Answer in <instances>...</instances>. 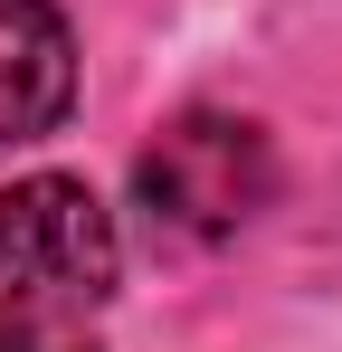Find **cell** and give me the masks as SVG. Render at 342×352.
Masks as SVG:
<instances>
[{"label": "cell", "instance_id": "1", "mask_svg": "<svg viewBox=\"0 0 342 352\" xmlns=\"http://www.w3.org/2000/svg\"><path fill=\"white\" fill-rule=\"evenodd\" d=\"M114 219L86 181L29 172L0 190V333H57L114 295Z\"/></svg>", "mask_w": 342, "mask_h": 352}, {"label": "cell", "instance_id": "2", "mask_svg": "<svg viewBox=\"0 0 342 352\" xmlns=\"http://www.w3.org/2000/svg\"><path fill=\"white\" fill-rule=\"evenodd\" d=\"M133 190H143L152 219H171V229H190V238H219V229H238V219L266 210L276 153H266L257 124H238V115H181L143 153Z\"/></svg>", "mask_w": 342, "mask_h": 352}, {"label": "cell", "instance_id": "3", "mask_svg": "<svg viewBox=\"0 0 342 352\" xmlns=\"http://www.w3.org/2000/svg\"><path fill=\"white\" fill-rule=\"evenodd\" d=\"M76 105V38L48 0H0V153L38 143Z\"/></svg>", "mask_w": 342, "mask_h": 352}]
</instances>
